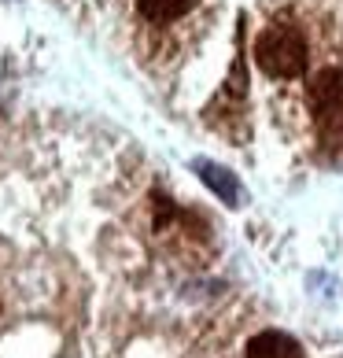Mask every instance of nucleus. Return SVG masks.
I'll use <instances>...</instances> for the list:
<instances>
[{"mask_svg": "<svg viewBox=\"0 0 343 358\" xmlns=\"http://www.w3.org/2000/svg\"><path fill=\"white\" fill-rule=\"evenodd\" d=\"M255 63H258L262 74L284 78V82L288 78L307 74V63H310L307 37H302V30L295 22L277 19L255 37Z\"/></svg>", "mask_w": 343, "mask_h": 358, "instance_id": "1", "label": "nucleus"}, {"mask_svg": "<svg viewBox=\"0 0 343 358\" xmlns=\"http://www.w3.org/2000/svg\"><path fill=\"white\" fill-rule=\"evenodd\" d=\"M310 111L325 141H343V67H325L314 74Z\"/></svg>", "mask_w": 343, "mask_h": 358, "instance_id": "2", "label": "nucleus"}, {"mask_svg": "<svg viewBox=\"0 0 343 358\" xmlns=\"http://www.w3.org/2000/svg\"><path fill=\"white\" fill-rule=\"evenodd\" d=\"M192 170L200 174V181H203L207 189L218 196L221 203H229V207H240V181H236V174H233V170L218 166V163H210V159H192Z\"/></svg>", "mask_w": 343, "mask_h": 358, "instance_id": "3", "label": "nucleus"}, {"mask_svg": "<svg viewBox=\"0 0 343 358\" xmlns=\"http://www.w3.org/2000/svg\"><path fill=\"white\" fill-rule=\"evenodd\" d=\"M247 358H302V348H299L295 336L266 329V333H258L247 343Z\"/></svg>", "mask_w": 343, "mask_h": 358, "instance_id": "4", "label": "nucleus"}, {"mask_svg": "<svg viewBox=\"0 0 343 358\" xmlns=\"http://www.w3.org/2000/svg\"><path fill=\"white\" fill-rule=\"evenodd\" d=\"M192 4L196 0H137V11H140V19L166 26V22H177L181 15H189Z\"/></svg>", "mask_w": 343, "mask_h": 358, "instance_id": "5", "label": "nucleus"}]
</instances>
